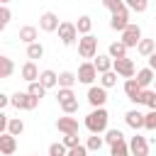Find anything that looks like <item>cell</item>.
<instances>
[{"label":"cell","mask_w":156,"mask_h":156,"mask_svg":"<svg viewBox=\"0 0 156 156\" xmlns=\"http://www.w3.org/2000/svg\"><path fill=\"white\" fill-rule=\"evenodd\" d=\"M83 124H85V129L90 132V134H105L110 127V112L105 110V107H93L90 112H88V117L83 119Z\"/></svg>","instance_id":"cell-1"},{"label":"cell","mask_w":156,"mask_h":156,"mask_svg":"<svg viewBox=\"0 0 156 156\" xmlns=\"http://www.w3.org/2000/svg\"><path fill=\"white\" fill-rule=\"evenodd\" d=\"M78 56L85 58V61L98 56V39H95L93 34H85V37L78 39Z\"/></svg>","instance_id":"cell-2"},{"label":"cell","mask_w":156,"mask_h":156,"mask_svg":"<svg viewBox=\"0 0 156 156\" xmlns=\"http://www.w3.org/2000/svg\"><path fill=\"white\" fill-rule=\"evenodd\" d=\"M78 83H83V85H95V78H100V73H98V68H95V63L93 61H83L80 66H78Z\"/></svg>","instance_id":"cell-3"},{"label":"cell","mask_w":156,"mask_h":156,"mask_svg":"<svg viewBox=\"0 0 156 156\" xmlns=\"http://www.w3.org/2000/svg\"><path fill=\"white\" fill-rule=\"evenodd\" d=\"M78 27H76V22H61V27H58V39H61V44L63 46H73V44H78Z\"/></svg>","instance_id":"cell-4"},{"label":"cell","mask_w":156,"mask_h":156,"mask_svg":"<svg viewBox=\"0 0 156 156\" xmlns=\"http://www.w3.org/2000/svg\"><path fill=\"white\" fill-rule=\"evenodd\" d=\"M112 71H115L119 78H124V80H129V78L136 76V66H134V61H132L129 56H124V58H115Z\"/></svg>","instance_id":"cell-5"},{"label":"cell","mask_w":156,"mask_h":156,"mask_svg":"<svg viewBox=\"0 0 156 156\" xmlns=\"http://www.w3.org/2000/svg\"><path fill=\"white\" fill-rule=\"evenodd\" d=\"M129 24H132L129 22V7H122V10H117V12L110 15V29H115V32L122 34Z\"/></svg>","instance_id":"cell-6"},{"label":"cell","mask_w":156,"mask_h":156,"mask_svg":"<svg viewBox=\"0 0 156 156\" xmlns=\"http://www.w3.org/2000/svg\"><path fill=\"white\" fill-rule=\"evenodd\" d=\"M37 105H39V98H34V95H29L27 90L24 93H15L12 95V107H17V110H37Z\"/></svg>","instance_id":"cell-7"},{"label":"cell","mask_w":156,"mask_h":156,"mask_svg":"<svg viewBox=\"0 0 156 156\" xmlns=\"http://www.w3.org/2000/svg\"><path fill=\"white\" fill-rule=\"evenodd\" d=\"M85 98H88V105H90V107H105V102H107V88H102V85H90Z\"/></svg>","instance_id":"cell-8"},{"label":"cell","mask_w":156,"mask_h":156,"mask_svg":"<svg viewBox=\"0 0 156 156\" xmlns=\"http://www.w3.org/2000/svg\"><path fill=\"white\" fill-rule=\"evenodd\" d=\"M56 129H58L61 134H78V129H80L78 117H73V115H63V117H58V119H56Z\"/></svg>","instance_id":"cell-9"},{"label":"cell","mask_w":156,"mask_h":156,"mask_svg":"<svg viewBox=\"0 0 156 156\" xmlns=\"http://www.w3.org/2000/svg\"><path fill=\"white\" fill-rule=\"evenodd\" d=\"M58 27H61V22H58L56 12H51V10L41 12V17H39V29L41 32H58Z\"/></svg>","instance_id":"cell-10"},{"label":"cell","mask_w":156,"mask_h":156,"mask_svg":"<svg viewBox=\"0 0 156 156\" xmlns=\"http://www.w3.org/2000/svg\"><path fill=\"white\" fill-rule=\"evenodd\" d=\"M129 151H132V156H149V141H146V136H141L139 132H134V136L129 139Z\"/></svg>","instance_id":"cell-11"},{"label":"cell","mask_w":156,"mask_h":156,"mask_svg":"<svg viewBox=\"0 0 156 156\" xmlns=\"http://www.w3.org/2000/svg\"><path fill=\"white\" fill-rule=\"evenodd\" d=\"M141 39H144V37H141V27H139V24H134V22L122 32V41H124L129 49H132V46H139V41H141Z\"/></svg>","instance_id":"cell-12"},{"label":"cell","mask_w":156,"mask_h":156,"mask_svg":"<svg viewBox=\"0 0 156 156\" xmlns=\"http://www.w3.org/2000/svg\"><path fill=\"white\" fill-rule=\"evenodd\" d=\"M17 151V136H12L10 132L0 134V154L2 156H12Z\"/></svg>","instance_id":"cell-13"},{"label":"cell","mask_w":156,"mask_h":156,"mask_svg":"<svg viewBox=\"0 0 156 156\" xmlns=\"http://www.w3.org/2000/svg\"><path fill=\"white\" fill-rule=\"evenodd\" d=\"M20 76H22V80H27V83H34V80H39L41 71L37 68V63H34V61H27V63H22Z\"/></svg>","instance_id":"cell-14"},{"label":"cell","mask_w":156,"mask_h":156,"mask_svg":"<svg viewBox=\"0 0 156 156\" xmlns=\"http://www.w3.org/2000/svg\"><path fill=\"white\" fill-rule=\"evenodd\" d=\"M144 112H139V110H129V112H124V122H127V127H132L134 132H139V129H144Z\"/></svg>","instance_id":"cell-15"},{"label":"cell","mask_w":156,"mask_h":156,"mask_svg":"<svg viewBox=\"0 0 156 156\" xmlns=\"http://www.w3.org/2000/svg\"><path fill=\"white\" fill-rule=\"evenodd\" d=\"M17 37H20V41L22 44H34L37 39H39V29L37 27H32V24H24V27H20V32H17Z\"/></svg>","instance_id":"cell-16"},{"label":"cell","mask_w":156,"mask_h":156,"mask_svg":"<svg viewBox=\"0 0 156 156\" xmlns=\"http://www.w3.org/2000/svg\"><path fill=\"white\" fill-rule=\"evenodd\" d=\"M136 80H139V85L141 88H149V85H154V80H156V71L154 68H149V66H144V68H139L136 71V76H134Z\"/></svg>","instance_id":"cell-17"},{"label":"cell","mask_w":156,"mask_h":156,"mask_svg":"<svg viewBox=\"0 0 156 156\" xmlns=\"http://www.w3.org/2000/svg\"><path fill=\"white\" fill-rule=\"evenodd\" d=\"M93 63H95V68H98V73L102 76V73H107V71H112V63H115V58H112L110 54H98V56L93 58Z\"/></svg>","instance_id":"cell-18"},{"label":"cell","mask_w":156,"mask_h":156,"mask_svg":"<svg viewBox=\"0 0 156 156\" xmlns=\"http://www.w3.org/2000/svg\"><path fill=\"white\" fill-rule=\"evenodd\" d=\"M141 85H139V80L136 78H129V80H124V95H127V100L129 102H134L139 95H141Z\"/></svg>","instance_id":"cell-19"},{"label":"cell","mask_w":156,"mask_h":156,"mask_svg":"<svg viewBox=\"0 0 156 156\" xmlns=\"http://www.w3.org/2000/svg\"><path fill=\"white\" fill-rule=\"evenodd\" d=\"M39 83H41L46 90H49V88H58V73L51 71V68H44L41 76H39Z\"/></svg>","instance_id":"cell-20"},{"label":"cell","mask_w":156,"mask_h":156,"mask_svg":"<svg viewBox=\"0 0 156 156\" xmlns=\"http://www.w3.org/2000/svg\"><path fill=\"white\" fill-rule=\"evenodd\" d=\"M127 49H129V46H127L122 39H117V41H112V44L107 46V54H110L112 58H124V56H127Z\"/></svg>","instance_id":"cell-21"},{"label":"cell","mask_w":156,"mask_h":156,"mask_svg":"<svg viewBox=\"0 0 156 156\" xmlns=\"http://www.w3.org/2000/svg\"><path fill=\"white\" fill-rule=\"evenodd\" d=\"M136 51H139V56L149 58V56L156 51V41H154V39H141V41H139V46H136Z\"/></svg>","instance_id":"cell-22"},{"label":"cell","mask_w":156,"mask_h":156,"mask_svg":"<svg viewBox=\"0 0 156 156\" xmlns=\"http://www.w3.org/2000/svg\"><path fill=\"white\" fill-rule=\"evenodd\" d=\"M76 80H78V76L73 71H61L58 73V88H73Z\"/></svg>","instance_id":"cell-23"},{"label":"cell","mask_w":156,"mask_h":156,"mask_svg":"<svg viewBox=\"0 0 156 156\" xmlns=\"http://www.w3.org/2000/svg\"><path fill=\"white\" fill-rule=\"evenodd\" d=\"M76 27H78V34H80V37L90 34V29H93V20H90V15H80L78 22H76Z\"/></svg>","instance_id":"cell-24"},{"label":"cell","mask_w":156,"mask_h":156,"mask_svg":"<svg viewBox=\"0 0 156 156\" xmlns=\"http://www.w3.org/2000/svg\"><path fill=\"white\" fill-rule=\"evenodd\" d=\"M15 71V63L10 56H0V78H10Z\"/></svg>","instance_id":"cell-25"},{"label":"cell","mask_w":156,"mask_h":156,"mask_svg":"<svg viewBox=\"0 0 156 156\" xmlns=\"http://www.w3.org/2000/svg\"><path fill=\"white\" fill-rule=\"evenodd\" d=\"M85 146H88V151H100V149L105 146V136H100V134H90V136L85 139Z\"/></svg>","instance_id":"cell-26"},{"label":"cell","mask_w":156,"mask_h":156,"mask_svg":"<svg viewBox=\"0 0 156 156\" xmlns=\"http://www.w3.org/2000/svg\"><path fill=\"white\" fill-rule=\"evenodd\" d=\"M119 141H124V134H122L119 129H107V132H105V144H107V146H115V144H119Z\"/></svg>","instance_id":"cell-27"},{"label":"cell","mask_w":156,"mask_h":156,"mask_svg":"<svg viewBox=\"0 0 156 156\" xmlns=\"http://www.w3.org/2000/svg\"><path fill=\"white\" fill-rule=\"evenodd\" d=\"M41 56H44V46H41L39 41H34V44L27 46V58H29V61H37V58H41Z\"/></svg>","instance_id":"cell-28"},{"label":"cell","mask_w":156,"mask_h":156,"mask_svg":"<svg viewBox=\"0 0 156 156\" xmlns=\"http://www.w3.org/2000/svg\"><path fill=\"white\" fill-rule=\"evenodd\" d=\"M7 132H10L12 136H20V134L24 132V122H22L20 117H10V124H7Z\"/></svg>","instance_id":"cell-29"},{"label":"cell","mask_w":156,"mask_h":156,"mask_svg":"<svg viewBox=\"0 0 156 156\" xmlns=\"http://www.w3.org/2000/svg\"><path fill=\"white\" fill-rule=\"evenodd\" d=\"M110 156H132V151H129V141H119V144L110 146Z\"/></svg>","instance_id":"cell-30"},{"label":"cell","mask_w":156,"mask_h":156,"mask_svg":"<svg viewBox=\"0 0 156 156\" xmlns=\"http://www.w3.org/2000/svg\"><path fill=\"white\" fill-rule=\"evenodd\" d=\"M124 5H127L132 12L141 15V12H146V7H149V0H124Z\"/></svg>","instance_id":"cell-31"},{"label":"cell","mask_w":156,"mask_h":156,"mask_svg":"<svg viewBox=\"0 0 156 156\" xmlns=\"http://www.w3.org/2000/svg\"><path fill=\"white\" fill-rule=\"evenodd\" d=\"M117 78H119V76H117L115 71H107V73L100 76V85H102V88H115V85H117Z\"/></svg>","instance_id":"cell-32"},{"label":"cell","mask_w":156,"mask_h":156,"mask_svg":"<svg viewBox=\"0 0 156 156\" xmlns=\"http://www.w3.org/2000/svg\"><path fill=\"white\" fill-rule=\"evenodd\" d=\"M27 93H29V95H34V98H39V100H41V98H44V95H46V88H44V85H41V83H39V80H34V83H27Z\"/></svg>","instance_id":"cell-33"},{"label":"cell","mask_w":156,"mask_h":156,"mask_svg":"<svg viewBox=\"0 0 156 156\" xmlns=\"http://www.w3.org/2000/svg\"><path fill=\"white\" fill-rule=\"evenodd\" d=\"M56 100H58V105H63V102H68V100H76V93H73V88H58V93H56Z\"/></svg>","instance_id":"cell-34"},{"label":"cell","mask_w":156,"mask_h":156,"mask_svg":"<svg viewBox=\"0 0 156 156\" xmlns=\"http://www.w3.org/2000/svg\"><path fill=\"white\" fill-rule=\"evenodd\" d=\"M66 154H68V149H66L63 141H54L49 146V156H66Z\"/></svg>","instance_id":"cell-35"},{"label":"cell","mask_w":156,"mask_h":156,"mask_svg":"<svg viewBox=\"0 0 156 156\" xmlns=\"http://www.w3.org/2000/svg\"><path fill=\"white\" fill-rule=\"evenodd\" d=\"M100 2H102V7H105V10H110V15H112V12H117V10H122V7H127V5H124V0H100Z\"/></svg>","instance_id":"cell-36"},{"label":"cell","mask_w":156,"mask_h":156,"mask_svg":"<svg viewBox=\"0 0 156 156\" xmlns=\"http://www.w3.org/2000/svg\"><path fill=\"white\" fill-rule=\"evenodd\" d=\"M144 129L156 132V110H149V112H146V117H144Z\"/></svg>","instance_id":"cell-37"},{"label":"cell","mask_w":156,"mask_h":156,"mask_svg":"<svg viewBox=\"0 0 156 156\" xmlns=\"http://www.w3.org/2000/svg\"><path fill=\"white\" fill-rule=\"evenodd\" d=\"M10 20H12V12H10L7 5H2V7H0V27L5 29V27L10 24Z\"/></svg>","instance_id":"cell-38"},{"label":"cell","mask_w":156,"mask_h":156,"mask_svg":"<svg viewBox=\"0 0 156 156\" xmlns=\"http://www.w3.org/2000/svg\"><path fill=\"white\" fill-rule=\"evenodd\" d=\"M61 110H63V115H76V112H78V98H76V100L63 102V105H61Z\"/></svg>","instance_id":"cell-39"},{"label":"cell","mask_w":156,"mask_h":156,"mask_svg":"<svg viewBox=\"0 0 156 156\" xmlns=\"http://www.w3.org/2000/svg\"><path fill=\"white\" fill-rule=\"evenodd\" d=\"M63 144H66V149H73L80 144V136L78 134H63Z\"/></svg>","instance_id":"cell-40"},{"label":"cell","mask_w":156,"mask_h":156,"mask_svg":"<svg viewBox=\"0 0 156 156\" xmlns=\"http://www.w3.org/2000/svg\"><path fill=\"white\" fill-rule=\"evenodd\" d=\"M90 151H88V146L85 144H78V146H73V149H68V154L66 156H88Z\"/></svg>","instance_id":"cell-41"},{"label":"cell","mask_w":156,"mask_h":156,"mask_svg":"<svg viewBox=\"0 0 156 156\" xmlns=\"http://www.w3.org/2000/svg\"><path fill=\"white\" fill-rule=\"evenodd\" d=\"M7 124H10V117H7L5 112H0V134L7 132Z\"/></svg>","instance_id":"cell-42"},{"label":"cell","mask_w":156,"mask_h":156,"mask_svg":"<svg viewBox=\"0 0 156 156\" xmlns=\"http://www.w3.org/2000/svg\"><path fill=\"white\" fill-rule=\"evenodd\" d=\"M146 107H149V110H156V90H151V95H149V100H146Z\"/></svg>","instance_id":"cell-43"},{"label":"cell","mask_w":156,"mask_h":156,"mask_svg":"<svg viewBox=\"0 0 156 156\" xmlns=\"http://www.w3.org/2000/svg\"><path fill=\"white\" fill-rule=\"evenodd\" d=\"M149 68H154V71H156V51L149 56Z\"/></svg>","instance_id":"cell-44"},{"label":"cell","mask_w":156,"mask_h":156,"mask_svg":"<svg viewBox=\"0 0 156 156\" xmlns=\"http://www.w3.org/2000/svg\"><path fill=\"white\" fill-rule=\"evenodd\" d=\"M0 2H2V5H7V2H10V0H0Z\"/></svg>","instance_id":"cell-45"},{"label":"cell","mask_w":156,"mask_h":156,"mask_svg":"<svg viewBox=\"0 0 156 156\" xmlns=\"http://www.w3.org/2000/svg\"><path fill=\"white\" fill-rule=\"evenodd\" d=\"M154 90H156V80H154Z\"/></svg>","instance_id":"cell-46"},{"label":"cell","mask_w":156,"mask_h":156,"mask_svg":"<svg viewBox=\"0 0 156 156\" xmlns=\"http://www.w3.org/2000/svg\"><path fill=\"white\" fill-rule=\"evenodd\" d=\"M154 5H156V0H154Z\"/></svg>","instance_id":"cell-47"},{"label":"cell","mask_w":156,"mask_h":156,"mask_svg":"<svg viewBox=\"0 0 156 156\" xmlns=\"http://www.w3.org/2000/svg\"><path fill=\"white\" fill-rule=\"evenodd\" d=\"M32 156H37V154H32Z\"/></svg>","instance_id":"cell-48"}]
</instances>
